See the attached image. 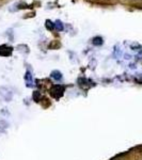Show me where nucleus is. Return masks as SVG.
Here are the masks:
<instances>
[]
</instances>
